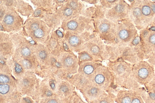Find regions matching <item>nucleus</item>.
Returning <instances> with one entry per match:
<instances>
[{
  "mask_svg": "<svg viewBox=\"0 0 155 103\" xmlns=\"http://www.w3.org/2000/svg\"><path fill=\"white\" fill-rule=\"evenodd\" d=\"M107 66L113 75L116 88L133 90L140 88V85L134 79L132 65L130 64L119 59L115 61H109Z\"/></svg>",
  "mask_w": 155,
  "mask_h": 103,
  "instance_id": "nucleus-1",
  "label": "nucleus"
},
{
  "mask_svg": "<svg viewBox=\"0 0 155 103\" xmlns=\"http://www.w3.org/2000/svg\"><path fill=\"white\" fill-rule=\"evenodd\" d=\"M137 30L135 25L127 19L116 22V38L113 45L125 46L129 45L137 37Z\"/></svg>",
  "mask_w": 155,
  "mask_h": 103,
  "instance_id": "nucleus-2",
  "label": "nucleus"
},
{
  "mask_svg": "<svg viewBox=\"0 0 155 103\" xmlns=\"http://www.w3.org/2000/svg\"><path fill=\"white\" fill-rule=\"evenodd\" d=\"M91 82L106 93L114 94V92L117 93L118 91L115 86L112 74L108 67L102 64L97 67Z\"/></svg>",
  "mask_w": 155,
  "mask_h": 103,
  "instance_id": "nucleus-3",
  "label": "nucleus"
},
{
  "mask_svg": "<svg viewBox=\"0 0 155 103\" xmlns=\"http://www.w3.org/2000/svg\"><path fill=\"white\" fill-rule=\"evenodd\" d=\"M104 17L94 19V28L96 33L101 39L111 42L109 45H113L116 38V22Z\"/></svg>",
  "mask_w": 155,
  "mask_h": 103,
  "instance_id": "nucleus-4",
  "label": "nucleus"
},
{
  "mask_svg": "<svg viewBox=\"0 0 155 103\" xmlns=\"http://www.w3.org/2000/svg\"><path fill=\"white\" fill-rule=\"evenodd\" d=\"M132 71L135 81L140 85H146L155 78V68L144 60L132 65Z\"/></svg>",
  "mask_w": 155,
  "mask_h": 103,
  "instance_id": "nucleus-5",
  "label": "nucleus"
},
{
  "mask_svg": "<svg viewBox=\"0 0 155 103\" xmlns=\"http://www.w3.org/2000/svg\"><path fill=\"white\" fill-rule=\"evenodd\" d=\"M140 46L143 59H147L155 55V26L142 30L140 38Z\"/></svg>",
  "mask_w": 155,
  "mask_h": 103,
  "instance_id": "nucleus-6",
  "label": "nucleus"
},
{
  "mask_svg": "<svg viewBox=\"0 0 155 103\" xmlns=\"http://www.w3.org/2000/svg\"><path fill=\"white\" fill-rule=\"evenodd\" d=\"M84 49L94 61L101 63L107 60L106 45L97 35L85 44Z\"/></svg>",
  "mask_w": 155,
  "mask_h": 103,
  "instance_id": "nucleus-7",
  "label": "nucleus"
},
{
  "mask_svg": "<svg viewBox=\"0 0 155 103\" xmlns=\"http://www.w3.org/2000/svg\"><path fill=\"white\" fill-rule=\"evenodd\" d=\"M130 5L124 1H117L112 7L104 12L107 19L114 22L129 19Z\"/></svg>",
  "mask_w": 155,
  "mask_h": 103,
  "instance_id": "nucleus-8",
  "label": "nucleus"
},
{
  "mask_svg": "<svg viewBox=\"0 0 155 103\" xmlns=\"http://www.w3.org/2000/svg\"><path fill=\"white\" fill-rule=\"evenodd\" d=\"M58 62L62 69L71 74H76L78 68V60L73 53H63L58 57Z\"/></svg>",
  "mask_w": 155,
  "mask_h": 103,
  "instance_id": "nucleus-9",
  "label": "nucleus"
},
{
  "mask_svg": "<svg viewBox=\"0 0 155 103\" xmlns=\"http://www.w3.org/2000/svg\"><path fill=\"white\" fill-rule=\"evenodd\" d=\"M143 25L144 28L153 24L155 21V5L154 2L150 1H141V3Z\"/></svg>",
  "mask_w": 155,
  "mask_h": 103,
  "instance_id": "nucleus-10",
  "label": "nucleus"
},
{
  "mask_svg": "<svg viewBox=\"0 0 155 103\" xmlns=\"http://www.w3.org/2000/svg\"><path fill=\"white\" fill-rule=\"evenodd\" d=\"M141 1H133L131 5H130L129 19L135 25L136 28L142 30L145 28L141 11Z\"/></svg>",
  "mask_w": 155,
  "mask_h": 103,
  "instance_id": "nucleus-11",
  "label": "nucleus"
},
{
  "mask_svg": "<svg viewBox=\"0 0 155 103\" xmlns=\"http://www.w3.org/2000/svg\"><path fill=\"white\" fill-rule=\"evenodd\" d=\"M101 64V63L97 62L94 61L78 63V73L87 78L91 82L94 76L97 67Z\"/></svg>",
  "mask_w": 155,
  "mask_h": 103,
  "instance_id": "nucleus-12",
  "label": "nucleus"
},
{
  "mask_svg": "<svg viewBox=\"0 0 155 103\" xmlns=\"http://www.w3.org/2000/svg\"><path fill=\"white\" fill-rule=\"evenodd\" d=\"M145 86V88H139L137 91L145 103H155V78Z\"/></svg>",
  "mask_w": 155,
  "mask_h": 103,
  "instance_id": "nucleus-13",
  "label": "nucleus"
},
{
  "mask_svg": "<svg viewBox=\"0 0 155 103\" xmlns=\"http://www.w3.org/2000/svg\"><path fill=\"white\" fill-rule=\"evenodd\" d=\"M80 91L82 92L86 100L89 103L94 101L104 93H106L92 82Z\"/></svg>",
  "mask_w": 155,
  "mask_h": 103,
  "instance_id": "nucleus-14",
  "label": "nucleus"
},
{
  "mask_svg": "<svg viewBox=\"0 0 155 103\" xmlns=\"http://www.w3.org/2000/svg\"><path fill=\"white\" fill-rule=\"evenodd\" d=\"M74 88L73 85L66 80L57 82L55 94L62 98L65 99L73 94Z\"/></svg>",
  "mask_w": 155,
  "mask_h": 103,
  "instance_id": "nucleus-15",
  "label": "nucleus"
},
{
  "mask_svg": "<svg viewBox=\"0 0 155 103\" xmlns=\"http://www.w3.org/2000/svg\"><path fill=\"white\" fill-rule=\"evenodd\" d=\"M135 90H119L117 93L115 101L117 103H131Z\"/></svg>",
  "mask_w": 155,
  "mask_h": 103,
  "instance_id": "nucleus-16",
  "label": "nucleus"
},
{
  "mask_svg": "<svg viewBox=\"0 0 155 103\" xmlns=\"http://www.w3.org/2000/svg\"><path fill=\"white\" fill-rule=\"evenodd\" d=\"M69 80L70 81L69 82L75 85L77 89L80 90V91L92 82L78 73L74 75H72Z\"/></svg>",
  "mask_w": 155,
  "mask_h": 103,
  "instance_id": "nucleus-17",
  "label": "nucleus"
},
{
  "mask_svg": "<svg viewBox=\"0 0 155 103\" xmlns=\"http://www.w3.org/2000/svg\"><path fill=\"white\" fill-rule=\"evenodd\" d=\"M2 25L4 28L11 29L16 22V16L11 12H8L2 18Z\"/></svg>",
  "mask_w": 155,
  "mask_h": 103,
  "instance_id": "nucleus-18",
  "label": "nucleus"
},
{
  "mask_svg": "<svg viewBox=\"0 0 155 103\" xmlns=\"http://www.w3.org/2000/svg\"><path fill=\"white\" fill-rule=\"evenodd\" d=\"M115 97L113 93H104L91 103H114Z\"/></svg>",
  "mask_w": 155,
  "mask_h": 103,
  "instance_id": "nucleus-19",
  "label": "nucleus"
},
{
  "mask_svg": "<svg viewBox=\"0 0 155 103\" xmlns=\"http://www.w3.org/2000/svg\"><path fill=\"white\" fill-rule=\"evenodd\" d=\"M68 43L69 46L74 50L78 49L81 45V39L80 37L76 35H73L68 39Z\"/></svg>",
  "mask_w": 155,
  "mask_h": 103,
  "instance_id": "nucleus-20",
  "label": "nucleus"
},
{
  "mask_svg": "<svg viewBox=\"0 0 155 103\" xmlns=\"http://www.w3.org/2000/svg\"><path fill=\"white\" fill-rule=\"evenodd\" d=\"M65 99L62 98L57 95L45 98L42 103H66Z\"/></svg>",
  "mask_w": 155,
  "mask_h": 103,
  "instance_id": "nucleus-21",
  "label": "nucleus"
},
{
  "mask_svg": "<svg viewBox=\"0 0 155 103\" xmlns=\"http://www.w3.org/2000/svg\"><path fill=\"white\" fill-rule=\"evenodd\" d=\"M38 56L40 61L45 64H48L49 62V54L46 50H40L38 53Z\"/></svg>",
  "mask_w": 155,
  "mask_h": 103,
  "instance_id": "nucleus-22",
  "label": "nucleus"
},
{
  "mask_svg": "<svg viewBox=\"0 0 155 103\" xmlns=\"http://www.w3.org/2000/svg\"><path fill=\"white\" fill-rule=\"evenodd\" d=\"M12 88L11 84H0V95H5L9 94L12 92Z\"/></svg>",
  "mask_w": 155,
  "mask_h": 103,
  "instance_id": "nucleus-23",
  "label": "nucleus"
},
{
  "mask_svg": "<svg viewBox=\"0 0 155 103\" xmlns=\"http://www.w3.org/2000/svg\"><path fill=\"white\" fill-rule=\"evenodd\" d=\"M13 82L10 76L5 74H0V84H11Z\"/></svg>",
  "mask_w": 155,
  "mask_h": 103,
  "instance_id": "nucleus-24",
  "label": "nucleus"
},
{
  "mask_svg": "<svg viewBox=\"0 0 155 103\" xmlns=\"http://www.w3.org/2000/svg\"><path fill=\"white\" fill-rule=\"evenodd\" d=\"M94 61L92 57L88 54L87 51H84L80 53L79 55L78 63L82 62H86V61Z\"/></svg>",
  "mask_w": 155,
  "mask_h": 103,
  "instance_id": "nucleus-25",
  "label": "nucleus"
},
{
  "mask_svg": "<svg viewBox=\"0 0 155 103\" xmlns=\"http://www.w3.org/2000/svg\"><path fill=\"white\" fill-rule=\"evenodd\" d=\"M66 26L69 30L75 31L78 27V23L77 21L72 20L67 22Z\"/></svg>",
  "mask_w": 155,
  "mask_h": 103,
  "instance_id": "nucleus-26",
  "label": "nucleus"
},
{
  "mask_svg": "<svg viewBox=\"0 0 155 103\" xmlns=\"http://www.w3.org/2000/svg\"><path fill=\"white\" fill-rule=\"evenodd\" d=\"M20 54L24 59L27 58L31 55V51L27 47H24L20 50Z\"/></svg>",
  "mask_w": 155,
  "mask_h": 103,
  "instance_id": "nucleus-27",
  "label": "nucleus"
},
{
  "mask_svg": "<svg viewBox=\"0 0 155 103\" xmlns=\"http://www.w3.org/2000/svg\"><path fill=\"white\" fill-rule=\"evenodd\" d=\"M131 103H144L143 100L137 90H135V94L132 100Z\"/></svg>",
  "mask_w": 155,
  "mask_h": 103,
  "instance_id": "nucleus-28",
  "label": "nucleus"
},
{
  "mask_svg": "<svg viewBox=\"0 0 155 103\" xmlns=\"http://www.w3.org/2000/svg\"><path fill=\"white\" fill-rule=\"evenodd\" d=\"M14 71L16 75H20L23 73L24 68L19 63H15L14 65Z\"/></svg>",
  "mask_w": 155,
  "mask_h": 103,
  "instance_id": "nucleus-29",
  "label": "nucleus"
},
{
  "mask_svg": "<svg viewBox=\"0 0 155 103\" xmlns=\"http://www.w3.org/2000/svg\"><path fill=\"white\" fill-rule=\"evenodd\" d=\"M74 13V10L69 7H66L64 9L63 11V14L65 17H70L72 16Z\"/></svg>",
  "mask_w": 155,
  "mask_h": 103,
  "instance_id": "nucleus-30",
  "label": "nucleus"
},
{
  "mask_svg": "<svg viewBox=\"0 0 155 103\" xmlns=\"http://www.w3.org/2000/svg\"><path fill=\"white\" fill-rule=\"evenodd\" d=\"M45 33L43 30L38 28L34 31V35L37 38H41L44 36Z\"/></svg>",
  "mask_w": 155,
  "mask_h": 103,
  "instance_id": "nucleus-31",
  "label": "nucleus"
},
{
  "mask_svg": "<svg viewBox=\"0 0 155 103\" xmlns=\"http://www.w3.org/2000/svg\"><path fill=\"white\" fill-rule=\"evenodd\" d=\"M5 14V11L2 7L0 6V20H2Z\"/></svg>",
  "mask_w": 155,
  "mask_h": 103,
  "instance_id": "nucleus-32",
  "label": "nucleus"
},
{
  "mask_svg": "<svg viewBox=\"0 0 155 103\" xmlns=\"http://www.w3.org/2000/svg\"><path fill=\"white\" fill-rule=\"evenodd\" d=\"M31 28L33 30H36V29L39 28L38 24H37V23H34L31 26Z\"/></svg>",
  "mask_w": 155,
  "mask_h": 103,
  "instance_id": "nucleus-33",
  "label": "nucleus"
}]
</instances>
